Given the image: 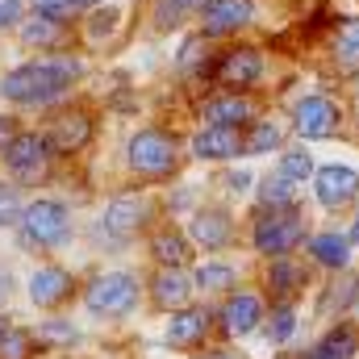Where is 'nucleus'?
Segmentation results:
<instances>
[{
  "label": "nucleus",
  "mask_w": 359,
  "mask_h": 359,
  "mask_svg": "<svg viewBox=\"0 0 359 359\" xmlns=\"http://www.w3.org/2000/svg\"><path fill=\"white\" fill-rule=\"evenodd\" d=\"M80 76H84V63H80L76 55L50 50V55H42V59H25V63H17L13 72H4L0 96H4L8 104H21V109H46V104L63 100Z\"/></svg>",
  "instance_id": "nucleus-1"
},
{
  "label": "nucleus",
  "mask_w": 359,
  "mask_h": 359,
  "mask_svg": "<svg viewBox=\"0 0 359 359\" xmlns=\"http://www.w3.org/2000/svg\"><path fill=\"white\" fill-rule=\"evenodd\" d=\"M142 301V280L126 268H104L80 284V305L96 322H126Z\"/></svg>",
  "instance_id": "nucleus-2"
},
{
  "label": "nucleus",
  "mask_w": 359,
  "mask_h": 359,
  "mask_svg": "<svg viewBox=\"0 0 359 359\" xmlns=\"http://www.w3.org/2000/svg\"><path fill=\"white\" fill-rule=\"evenodd\" d=\"M13 230H17V243H21L25 251H42V255H46V251H59V247H67L72 234H76L72 205L59 201V196H34V201H25L21 222H17Z\"/></svg>",
  "instance_id": "nucleus-3"
},
{
  "label": "nucleus",
  "mask_w": 359,
  "mask_h": 359,
  "mask_svg": "<svg viewBox=\"0 0 359 359\" xmlns=\"http://www.w3.org/2000/svg\"><path fill=\"white\" fill-rule=\"evenodd\" d=\"M309 238V222H305V209L301 205H288V209H255L251 213V230H247V243L259 259H280V255H297Z\"/></svg>",
  "instance_id": "nucleus-4"
},
{
  "label": "nucleus",
  "mask_w": 359,
  "mask_h": 359,
  "mask_svg": "<svg viewBox=\"0 0 359 359\" xmlns=\"http://www.w3.org/2000/svg\"><path fill=\"white\" fill-rule=\"evenodd\" d=\"M180 134L176 130H163V126H142L130 134L126 142V168L130 176L151 180V184H163L180 172Z\"/></svg>",
  "instance_id": "nucleus-5"
},
{
  "label": "nucleus",
  "mask_w": 359,
  "mask_h": 359,
  "mask_svg": "<svg viewBox=\"0 0 359 359\" xmlns=\"http://www.w3.org/2000/svg\"><path fill=\"white\" fill-rule=\"evenodd\" d=\"M155 222H159V205L151 201V192L147 188H126L104 205V217L96 222V238H104L109 247H130Z\"/></svg>",
  "instance_id": "nucleus-6"
},
{
  "label": "nucleus",
  "mask_w": 359,
  "mask_h": 359,
  "mask_svg": "<svg viewBox=\"0 0 359 359\" xmlns=\"http://www.w3.org/2000/svg\"><path fill=\"white\" fill-rule=\"evenodd\" d=\"M4 159V172L13 184L21 188H38L50 180V163H55V151H50V138L46 130H21L13 138V147L0 155Z\"/></svg>",
  "instance_id": "nucleus-7"
},
{
  "label": "nucleus",
  "mask_w": 359,
  "mask_h": 359,
  "mask_svg": "<svg viewBox=\"0 0 359 359\" xmlns=\"http://www.w3.org/2000/svg\"><path fill=\"white\" fill-rule=\"evenodd\" d=\"M213 309H217V339L222 343H234V339L259 334V326L268 318V297L255 292V288H234Z\"/></svg>",
  "instance_id": "nucleus-8"
},
{
  "label": "nucleus",
  "mask_w": 359,
  "mask_h": 359,
  "mask_svg": "<svg viewBox=\"0 0 359 359\" xmlns=\"http://www.w3.org/2000/svg\"><path fill=\"white\" fill-rule=\"evenodd\" d=\"M80 284H84V280L72 268L46 259V264H38V268L25 276V297H29V305H34L38 313H59V309H67V305L80 297Z\"/></svg>",
  "instance_id": "nucleus-9"
},
{
  "label": "nucleus",
  "mask_w": 359,
  "mask_h": 359,
  "mask_svg": "<svg viewBox=\"0 0 359 359\" xmlns=\"http://www.w3.org/2000/svg\"><path fill=\"white\" fill-rule=\"evenodd\" d=\"M163 343H168L172 351H184V355H192V351H201V347H209V343H222V339H217V309L192 301V305H184L176 313H168Z\"/></svg>",
  "instance_id": "nucleus-10"
},
{
  "label": "nucleus",
  "mask_w": 359,
  "mask_h": 359,
  "mask_svg": "<svg viewBox=\"0 0 359 359\" xmlns=\"http://www.w3.org/2000/svg\"><path fill=\"white\" fill-rule=\"evenodd\" d=\"M313 284V264L301 259V255H280V259H264V280H259V292L268 301H305Z\"/></svg>",
  "instance_id": "nucleus-11"
},
{
  "label": "nucleus",
  "mask_w": 359,
  "mask_h": 359,
  "mask_svg": "<svg viewBox=\"0 0 359 359\" xmlns=\"http://www.w3.org/2000/svg\"><path fill=\"white\" fill-rule=\"evenodd\" d=\"M292 130H297L305 142H330V138H339V130H343V109H339V100H330V96H322V92L301 96V100L292 104Z\"/></svg>",
  "instance_id": "nucleus-12"
},
{
  "label": "nucleus",
  "mask_w": 359,
  "mask_h": 359,
  "mask_svg": "<svg viewBox=\"0 0 359 359\" xmlns=\"http://www.w3.org/2000/svg\"><path fill=\"white\" fill-rule=\"evenodd\" d=\"M184 230L196 243V251H205V255L238 247V222H234V213L226 205H201V209H192V222Z\"/></svg>",
  "instance_id": "nucleus-13"
},
{
  "label": "nucleus",
  "mask_w": 359,
  "mask_h": 359,
  "mask_svg": "<svg viewBox=\"0 0 359 359\" xmlns=\"http://www.w3.org/2000/svg\"><path fill=\"white\" fill-rule=\"evenodd\" d=\"M142 292H147V309L168 318V313H176V309L196 301L192 268H155L142 280Z\"/></svg>",
  "instance_id": "nucleus-14"
},
{
  "label": "nucleus",
  "mask_w": 359,
  "mask_h": 359,
  "mask_svg": "<svg viewBox=\"0 0 359 359\" xmlns=\"http://www.w3.org/2000/svg\"><path fill=\"white\" fill-rule=\"evenodd\" d=\"M264 50L259 46H230V50H222L217 55V63L205 72L213 84H222V88H234V92H251L259 80H264Z\"/></svg>",
  "instance_id": "nucleus-15"
},
{
  "label": "nucleus",
  "mask_w": 359,
  "mask_h": 359,
  "mask_svg": "<svg viewBox=\"0 0 359 359\" xmlns=\"http://www.w3.org/2000/svg\"><path fill=\"white\" fill-rule=\"evenodd\" d=\"M92 134H96V117H92V109H84V104L59 109V113L46 121V138H50L55 159H72V155H80V151L92 142Z\"/></svg>",
  "instance_id": "nucleus-16"
},
{
  "label": "nucleus",
  "mask_w": 359,
  "mask_h": 359,
  "mask_svg": "<svg viewBox=\"0 0 359 359\" xmlns=\"http://www.w3.org/2000/svg\"><path fill=\"white\" fill-rule=\"evenodd\" d=\"M147 255L155 268H192L196 264V243L188 238V230L176 222H155L147 230Z\"/></svg>",
  "instance_id": "nucleus-17"
},
{
  "label": "nucleus",
  "mask_w": 359,
  "mask_h": 359,
  "mask_svg": "<svg viewBox=\"0 0 359 359\" xmlns=\"http://www.w3.org/2000/svg\"><path fill=\"white\" fill-rule=\"evenodd\" d=\"M313 196L326 213H347L359 201V172L347 163H326L313 172Z\"/></svg>",
  "instance_id": "nucleus-18"
},
{
  "label": "nucleus",
  "mask_w": 359,
  "mask_h": 359,
  "mask_svg": "<svg viewBox=\"0 0 359 359\" xmlns=\"http://www.w3.org/2000/svg\"><path fill=\"white\" fill-rule=\"evenodd\" d=\"M259 117V100L251 92H217L201 104V121L205 126H234V130H247L251 121Z\"/></svg>",
  "instance_id": "nucleus-19"
},
{
  "label": "nucleus",
  "mask_w": 359,
  "mask_h": 359,
  "mask_svg": "<svg viewBox=\"0 0 359 359\" xmlns=\"http://www.w3.org/2000/svg\"><path fill=\"white\" fill-rule=\"evenodd\" d=\"M255 21V0H209L201 8V38H230Z\"/></svg>",
  "instance_id": "nucleus-20"
},
{
  "label": "nucleus",
  "mask_w": 359,
  "mask_h": 359,
  "mask_svg": "<svg viewBox=\"0 0 359 359\" xmlns=\"http://www.w3.org/2000/svg\"><path fill=\"white\" fill-rule=\"evenodd\" d=\"M188 151L201 163H234L243 155V130H234V126H201L192 134Z\"/></svg>",
  "instance_id": "nucleus-21"
},
{
  "label": "nucleus",
  "mask_w": 359,
  "mask_h": 359,
  "mask_svg": "<svg viewBox=\"0 0 359 359\" xmlns=\"http://www.w3.org/2000/svg\"><path fill=\"white\" fill-rule=\"evenodd\" d=\"M355 355H359V322H351V318H334L301 351V359H355Z\"/></svg>",
  "instance_id": "nucleus-22"
},
{
  "label": "nucleus",
  "mask_w": 359,
  "mask_h": 359,
  "mask_svg": "<svg viewBox=\"0 0 359 359\" xmlns=\"http://www.w3.org/2000/svg\"><path fill=\"white\" fill-rule=\"evenodd\" d=\"M305 255H309V264L322 271H347L351 268V255H355V243H351V234H339V230H318V234H309L305 238Z\"/></svg>",
  "instance_id": "nucleus-23"
},
{
  "label": "nucleus",
  "mask_w": 359,
  "mask_h": 359,
  "mask_svg": "<svg viewBox=\"0 0 359 359\" xmlns=\"http://www.w3.org/2000/svg\"><path fill=\"white\" fill-rule=\"evenodd\" d=\"M297 330H301V305L297 301H268V318L259 326L264 343L280 351V347H288L297 339Z\"/></svg>",
  "instance_id": "nucleus-24"
},
{
  "label": "nucleus",
  "mask_w": 359,
  "mask_h": 359,
  "mask_svg": "<svg viewBox=\"0 0 359 359\" xmlns=\"http://www.w3.org/2000/svg\"><path fill=\"white\" fill-rule=\"evenodd\" d=\"M34 339H38V347L46 351V355H63V351H72V347H80V326L72 322V318H63V313H46L38 326H34Z\"/></svg>",
  "instance_id": "nucleus-25"
},
{
  "label": "nucleus",
  "mask_w": 359,
  "mask_h": 359,
  "mask_svg": "<svg viewBox=\"0 0 359 359\" xmlns=\"http://www.w3.org/2000/svg\"><path fill=\"white\" fill-rule=\"evenodd\" d=\"M192 284L201 297H226L238 288V268L230 259H205V264H192Z\"/></svg>",
  "instance_id": "nucleus-26"
},
{
  "label": "nucleus",
  "mask_w": 359,
  "mask_h": 359,
  "mask_svg": "<svg viewBox=\"0 0 359 359\" xmlns=\"http://www.w3.org/2000/svg\"><path fill=\"white\" fill-rule=\"evenodd\" d=\"M17 38L21 46H38V50H63V38H67V25L46 17V13H34L17 25Z\"/></svg>",
  "instance_id": "nucleus-27"
},
{
  "label": "nucleus",
  "mask_w": 359,
  "mask_h": 359,
  "mask_svg": "<svg viewBox=\"0 0 359 359\" xmlns=\"http://www.w3.org/2000/svg\"><path fill=\"white\" fill-rule=\"evenodd\" d=\"M280 147H284V126L271 121V117H255L243 130V155H271Z\"/></svg>",
  "instance_id": "nucleus-28"
},
{
  "label": "nucleus",
  "mask_w": 359,
  "mask_h": 359,
  "mask_svg": "<svg viewBox=\"0 0 359 359\" xmlns=\"http://www.w3.org/2000/svg\"><path fill=\"white\" fill-rule=\"evenodd\" d=\"M359 301V280L355 276H347V271H334V280L326 284V292H322V305H318V313L326 318V313H334V309H351Z\"/></svg>",
  "instance_id": "nucleus-29"
},
{
  "label": "nucleus",
  "mask_w": 359,
  "mask_h": 359,
  "mask_svg": "<svg viewBox=\"0 0 359 359\" xmlns=\"http://www.w3.org/2000/svg\"><path fill=\"white\" fill-rule=\"evenodd\" d=\"M255 201H259L264 209H288V205H301V201H297V188H292V180L280 176V172H268V176L259 180V188H255Z\"/></svg>",
  "instance_id": "nucleus-30"
},
{
  "label": "nucleus",
  "mask_w": 359,
  "mask_h": 359,
  "mask_svg": "<svg viewBox=\"0 0 359 359\" xmlns=\"http://www.w3.org/2000/svg\"><path fill=\"white\" fill-rule=\"evenodd\" d=\"M334 59L343 72H355L359 67V17H343L339 29H334Z\"/></svg>",
  "instance_id": "nucleus-31"
},
{
  "label": "nucleus",
  "mask_w": 359,
  "mask_h": 359,
  "mask_svg": "<svg viewBox=\"0 0 359 359\" xmlns=\"http://www.w3.org/2000/svg\"><path fill=\"white\" fill-rule=\"evenodd\" d=\"M46 351L38 347V339H34V326H17L13 322V330L0 339V359H42Z\"/></svg>",
  "instance_id": "nucleus-32"
},
{
  "label": "nucleus",
  "mask_w": 359,
  "mask_h": 359,
  "mask_svg": "<svg viewBox=\"0 0 359 359\" xmlns=\"http://www.w3.org/2000/svg\"><path fill=\"white\" fill-rule=\"evenodd\" d=\"M280 176H288L292 184H305V180H313V155L305 151V147H288V151H280V168H276Z\"/></svg>",
  "instance_id": "nucleus-33"
},
{
  "label": "nucleus",
  "mask_w": 359,
  "mask_h": 359,
  "mask_svg": "<svg viewBox=\"0 0 359 359\" xmlns=\"http://www.w3.org/2000/svg\"><path fill=\"white\" fill-rule=\"evenodd\" d=\"M117 21H121V17H117V8H109V4H96V8L88 13V21H84V34H88L92 46H96L100 38H109V34L117 29Z\"/></svg>",
  "instance_id": "nucleus-34"
},
{
  "label": "nucleus",
  "mask_w": 359,
  "mask_h": 359,
  "mask_svg": "<svg viewBox=\"0 0 359 359\" xmlns=\"http://www.w3.org/2000/svg\"><path fill=\"white\" fill-rule=\"evenodd\" d=\"M21 209H25V201L17 192V184H4L0 180V226H17L21 222Z\"/></svg>",
  "instance_id": "nucleus-35"
},
{
  "label": "nucleus",
  "mask_w": 359,
  "mask_h": 359,
  "mask_svg": "<svg viewBox=\"0 0 359 359\" xmlns=\"http://www.w3.org/2000/svg\"><path fill=\"white\" fill-rule=\"evenodd\" d=\"M184 17H188V8H184L180 0H155V8H151L155 29H176Z\"/></svg>",
  "instance_id": "nucleus-36"
},
{
  "label": "nucleus",
  "mask_w": 359,
  "mask_h": 359,
  "mask_svg": "<svg viewBox=\"0 0 359 359\" xmlns=\"http://www.w3.org/2000/svg\"><path fill=\"white\" fill-rule=\"evenodd\" d=\"M80 0H34V13H46V17H55V21H63V25H72L76 17H80Z\"/></svg>",
  "instance_id": "nucleus-37"
},
{
  "label": "nucleus",
  "mask_w": 359,
  "mask_h": 359,
  "mask_svg": "<svg viewBox=\"0 0 359 359\" xmlns=\"http://www.w3.org/2000/svg\"><path fill=\"white\" fill-rule=\"evenodd\" d=\"M25 21V4L21 0H0V34L4 29H17Z\"/></svg>",
  "instance_id": "nucleus-38"
},
{
  "label": "nucleus",
  "mask_w": 359,
  "mask_h": 359,
  "mask_svg": "<svg viewBox=\"0 0 359 359\" xmlns=\"http://www.w3.org/2000/svg\"><path fill=\"white\" fill-rule=\"evenodd\" d=\"M192 359H247L238 355L230 343H209V347H201V351H192Z\"/></svg>",
  "instance_id": "nucleus-39"
},
{
  "label": "nucleus",
  "mask_w": 359,
  "mask_h": 359,
  "mask_svg": "<svg viewBox=\"0 0 359 359\" xmlns=\"http://www.w3.org/2000/svg\"><path fill=\"white\" fill-rule=\"evenodd\" d=\"M21 134V126H17V117L13 113H0V155L13 147V138Z\"/></svg>",
  "instance_id": "nucleus-40"
},
{
  "label": "nucleus",
  "mask_w": 359,
  "mask_h": 359,
  "mask_svg": "<svg viewBox=\"0 0 359 359\" xmlns=\"http://www.w3.org/2000/svg\"><path fill=\"white\" fill-rule=\"evenodd\" d=\"M222 184H226V192H230V196H243V192L251 188V172H226Z\"/></svg>",
  "instance_id": "nucleus-41"
},
{
  "label": "nucleus",
  "mask_w": 359,
  "mask_h": 359,
  "mask_svg": "<svg viewBox=\"0 0 359 359\" xmlns=\"http://www.w3.org/2000/svg\"><path fill=\"white\" fill-rule=\"evenodd\" d=\"M13 292H17V280H13V268L0 259V309L13 301Z\"/></svg>",
  "instance_id": "nucleus-42"
},
{
  "label": "nucleus",
  "mask_w": 359,
  "mask_h": 359,
  "mask_svg": "<svg viewBox=\"0 0 359 359\" xmlns=\"http://www.w3.org/2000/svg\"><path fill=\"white\" fill-rule=\"evenodd\" d=\"M347 234H351V243L359 247V201H355V217H351V230H347Z\"/></svg>",
  "instance_id": "nucleus-43"
},
{
  "label": "nucleus",
  "mask_w": 359,
  "mask_h": 359,
  "mask_svg": "<svg viewBox=\"0 0 359 359\" xmlns=\"http://www.w3.org/2000/svg\"><path fill=\"white\" fill-rule=\"evenodd\" d=\"M180 4H184V8H188V13H201V8H205V4H209V0H180Z\"/></svg>",
  "instance_id": "nucleus-44"
},
{
  "label": "nucleus",
  "mask_w": 359,
  "mask_h": 359,
  "mask_svg": "<svg viewBox=\"0 0 359 359\" xmlns=\"http://www.w3.org/2000/svg\"><path fill=\"white\" fill-rule=\"evenodd\" d=\"M8 330H13V318H8V313H4V309H0V339H4V334H8Z\"/></svg>",
  "instance_id": "nucleus-45"
},
{
  "label": "nucleus",
  "mask_w": 359,
  "mask_h": 359,
  "mask_svg": "<svg viewBox=\"0 0 359 359\" xmlns=\"http://www.w3.org/2000/svg\"><path fill=\"white\" fill-rule=\"evenodd\" d=\"M80 4H84V8H96V4H109V0H80Z\"/></svg>",
  "instance_id": "nucleus-46"
},
{
  "label": "nucleus",
  "mask_w": 359,
  "mask_h": 359,
  "mask_svg": "<svg viewBox=\"0 0 359 359\" xmlns=\"http://www.w3.org/2000/svg\"><path fill=\"white\" fill-rule=\"evenodd\" d=\"M271 359H301V355H288V351H284V355H271Z\"/></svg>",
  "instance_id": "nucleus-47"
}]
</instances>
